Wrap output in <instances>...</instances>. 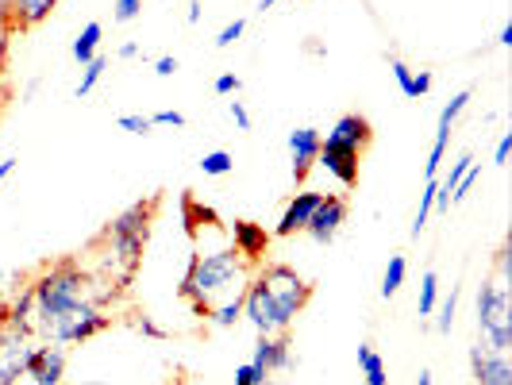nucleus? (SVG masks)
<instances>
[{
	"mask_svg": "<svg viewBox=\"0 0 512 385\" xmlns=\"http://www.w3.org/2000/svg\"><path fill=\"white\" fill-rule=\"evenodd\" d=\"M320 131L316 128H293L289 131V158H293V181H305L308 170L316 166V154H320Z\"/></svg>",
	"mask_w": 512,
	"mask_h": 385,
	"instance_id": "14",
	"label": "nucleus"
},
{
	"mask_svg": "<svg viewBox=\"0 0 512 385\" xmlns=\"http://www.w3.org/2000/svg\"><path fill=\"white\" fill-rule=\"evenodd\" d=\"M320 197H324V193H316V189H305V193H297V197L285 205V212H282V220H278V228H274V235L289 239V235L305 231L308 220H312V212H316V205H320Z\"/></svg>",
	"mask_w": 512,
	"mask_h": 385,
	"instance_id": "15",
	"label": "nucleus"
},
{
	"mask_svg": "<svg viewBox=\"0 0 512 385\" xmlns=\"http://www.w3.org/2000/svg\"><path fill=\"white\" fill-rule=\"evenodd\" d=\"M135 332L147 335V339H158V343L170 335L166 328H162V324H158V320H154V316H147V312H143V316H135Z\"/></svg>",
	"mask_w": 512,
	"mask_h": 385,
	"instance_id": "32",
	"label": "nucleus"
},
{
	"mask_svg": "<svg viewBox=\"0 0 512 385\" xmlns=\"http://www.w3.org/2000/svg\"><path fill=\"white\" fill-rule=\"evenodd\" d=\"M66 385V382H62ZM70 385H108V382H97V378H93V382H70Z\"/></svg>",
	"mask_w": 512,
	"mask_h": 385,
	"instance_id": "47",
	"label": "nucleus"
},
{
	"mask_svg": "<svg viewBox=\"0 0 512 385\" xmlns=\"http://www.w3.org/2000/svg\"><path fill=\"white\" fill-rule=\"evenodd\" d=\"M228 116L239 131H251V112H247V104L243 101H228Z\"/></svg>",
	"mask_w": 512,
	"mask_h": 385,
	"instance_id": "38",
	"label": "nucleus"
},
{
	"mask_svg": "<svg viewBox=\"0 0 512 385\" xmlns=\"http://www.w3.org/2000/svg\"><path fill=\"white\" fill-rule=\"evenodd\" d=\"M201 174L205 178H228L231 170H235V158H231V151H208V154H201Z\"/></svg>",
	"mask_w": 512,
	"mask_h": 385,
	"instance_id": "27",
	"label": "nucleus"
},
{
	"mask_svg": "<svg viewBox=\"0 0 512 385\" xmlns=\"http://www.w3.org/2000/svg\"><path fill=\"white\" fill-rule=\"evenodd\" d=\"M212 89H216V97H239L243 81H239V74H220L212 81Z\"/></svg>",
	"mask_w": 512,
	"mask_h": 385,
	"instance_id": "35",
	"label": "nucleus"
},
{
	"mask_svg": "<svg viewBox=\"0 0 512 385\" xmlns=\"http://www.w3.org/2000/svg\"><path fill=\"white\" fill-rule=\"evenodd\" d=\"M8 31H12V0H0V66H4V47H8Z\"/></svg>",
	"mask_w": 512,
	"mask_h": 385,
	"instance_id": "36",
	"label": "nucleus"
},
{
	"mask_svg": "<svg viewBox=\"0 0 512 385\" xmlns=\"http://www.w3.org/2000/svg\"><path fill=\"white\" fill-rule=\"evenodd\" d=\"M93 285L97 282L85 274L77 258H62L43 274H35L31 278V297H35L31 335H39L43 343L74 347V343H89L93 335L108 332L112 316H104L101 305L112 297V289L97 293Z\"/></svg>",
	"mask_w": 512,
	"mask_h": 385,
	"instance_id": "1",
	"label": "nucleus"
},
{
	"mask_svg": "<svg viewBox=\"0 0 512 385\" xmlns=\"http://www.w3.org/2000/svg\"><path fill=\"white\" fill-rule=\"evenodd\" d=\"M154 212H158V193L143 197L128 205L120 216H112L104 231L97 235V243L108 247V270H112V282L116 289L131 285L139 262H143V251H147V239H151V224H154Z\"/></svg>",
	"mask_w": 512,
	"mask_h": 385,
	"instance_id": "4",
	"label": "nucleus"
},
{
	"mask_svg": "<svg viewBox=\"0 0 512 385\" xmlns=\"http://www.w3.org/2000/svg\"><path fill=\"white\" fill-rule=\"evenodd\" d=\"M251 362H258L266 374H285V370H293V339H289L285 332L258 335Z\"/></svg>",
	"mask_w": 512,
	"mask_h": 385,
	"instance_id": "11",
	"label": "nucleus"
},
{
	"mask_svg": "<svg viewBox=\"0 0 512 385\" xmlns=\"http://www.w3.org/2000/svg\"><path fill=\"white\" fill-rule=\"evenodd\" d=\"M112 8H116V12H112V16H116V24H131V20L143 12V0H116Z\"/></svg>",
	"mask_w": 512,
	"mask_h": 385,
	"instance_id": "34",
	"label": "nucleus"
},
{
	"mask_svg": "<svg viewBox=\"0 0 512 385\" xmlns=\"http://www.w3.org/2000/svg\"><path fill=\"white\" fill-rule=\"evenodd\" d=\"M389 70H393V81H397V89H401V97H409V101H424L428 93H432V85H436V77L428 74V70H412L405 66L401 58H389Z\"/></svg>",
	"mask_w": 512,
	"mask_h": 385,
	"instance_id": "17",
	"label": "nucleus"
},
{
	"mask_svg": "<svg viewBox=\"0 0 512 385\" xmlns=\"http://www.w3.org/2000/svg\"><path fill=\"white\" fill-rule=\"evenodd\" d=\"M478 174H482V166H478V158H474V166H470V170L462 174L459 185H455V205H459V201H466V193L474 189V181H478Z\"/></svg>",
	"mask_w": 512,
	"mask_h": 385,
	"instance_id": "37",
	"label": "nucleus"
},
{
	"mask_svg": "<svg viewBox=\"0 0 512 385\" xmlns=\"http://www.w3.org/2000/svg\"><path fill=\"white\" fill-rule=\"evenodd\" d=\"M459 297H462V289H459V285H451V293H447V297L436 305V312H432V316H436V328L443 335H451V328H455V316H459Z\"/></svg>",
	"mask_w": 512,
	"mask_h": 385,
	"instance_id": "25",
	"label": "nucleus"
},
{
	"mask_svg": "<svg viewBox=\"0 0 512 385\" xmlns=\"http://www.w3.org/2000/svg\"><path fill=\"white\" fill-rule=\"evenodd\" d=\"M116 128L128 131V135H151L154 124H151V116H143V112H124V116L116 120Z\"/></svg>",
	"mask_w": 512,
	"mask_h": 385,
	"instance_id": "30",
	"label": "nucleus"
},
{
	"mask_svg": "<svg viewBox=\"0 0 512 385\" xmlns=\"http://www.w3.org/2000/svg\"><path fill=\"white\" fill-rule=\"evenodd\" d=\"M231 247L243 262H262V255L270 251V231L255 220H235L231 224Z\"/></svg>",
	"mask_w": 512,
	"mask_h": 385,
	"instance_id": "13",
	"label": "nucleus"
},
{
	"mask_svg": "<svg viewBox=\"0 0 512 385\" xmlns=\"http://www.w3.org/2000/svg\"><path fill=\"white\" fill-rule=\"evenodd\" d=\"M104 70H108V58L104 54H97V58H89L85 66H81V81H77V89H74V97L81 101V97H89L97 85H101V77Z\"/></svg>",
	"mask_w": 512,
	"mask_h": 385,
	"instance_id": "22",
	"label": "nucleus"
},
{
	"mask_svg": "<svg viewBox=\"0 0 512 385\" xmlns=\"http://www.w3.org/2000/svg\"><path fill=\"white\" fill-rule=\"evenodd\" d=\"M54 8H58V0H12V27L43 24Z\"/></svg>",
	"mask_w": 512,
	"mask_h": 385,
	"instance_id": "19",
	"label": "nucleus"
},
{
	"mask_svg": "<svg viewBox=\"0 0 512 385\" xmlns=\"http://www.w3.org/2000/svg\"><path fill=\"white\" fill-rule=\"evenodd\" d=\"M470 378L474 385H512L509 355H497L486 347H470Z\"/></svg>",
	"mask_w": 512,
	"mask_h": 385,
	"instance_id": "12",
	"label": "nucleus"
},
{
	"mask_svg": "<svg viewBox=\"0 0 512 385\" xmlns=\"http://www.w3.org/2000/svg\"><path fill=\"white\" fill-rule=\"evenodd\" d=\"M31 335H16L8 328H0V385H16L27 378V362H31Z\"/></svg>",
	"mask_w": 512,
	"mask_h": 385,
	"instance_id": "8",
	"label": "nucleus"
},
{
	"mask_svg": "<svg viewBox=\"0 0 512 385\" xmlns=\"http://www.w3.org/2000/svg\"><path fill=\"white\" fill-rule=\"evenodd\" d=\"M120 58H124V62H131V58H139V43H124V47H120Z\"/></svg>",
	"mask_w": 512,
	"mask_h": 385,
	"instance_id": "44",
	"label": "nucleus"
},
{
	"mask_svg": "<svg viewBox=\"0 0 512 385\" xmlns=\"http://www.w3.org/2000/svg\"><path fill=\"white\" fill-rule=\"evenodd\" d=\"M201 16H205V4H201V0H189V8H185V24L197 27L201 24Z\"/></svg>",
	"mask_w": 512,
	"mask_h": 385,
	"instance_id": "41",
	"label": "nucleus"
},
{
	"mask_svg": "<svg viewBox=\"0 0 512 385\" xmlns=\"http://www.w3.org/2000/svg\"><path fill=\"white\" fill-rule=\"evenodd\" d=\"M154 74H158V77H174V74H178V58H174V54H162V58H154Z\"/></svg>",
	"mask_w": 512,
	"mask_h": 385,
	"instance_id": "40",
	"label": "nucleus"
},
{
	"mask_svg": "<svg viewBox=\"0 0 512 385\" xmlns=\"http://www.w3.org/2000/svg\"><path fill=\"white\" fill-rule=\"evenodd\" d=\"M497 47H501V51H509L512 47V24H501V31H497Z\"/></svg>",
	"mask_w": 512,
	"mask_h": 385,
	"instance_id": "42",
	"label": "nucleus"
},
{
	"mask_svg": "<svg viewBox=\"0 0 512 385\" xmlns=\"http://www.w3.org/2000/svg\"><path fill=\"white\" fill-rule=\"evenodd\" d=\"M405 274H409L405 255H389V266H385V274H382V297L385 301H389V297H397V289L405 285Z\"/></svg>",
	"mask_w": 512,
	"mask_h": 385,
	"instance_id": "24",
	"label": "nucleus"
},
{
	"mask_svg": "<svg viewBox=\"0 0 512 385\" xmlns=\"http://www.w3.org/2000/svg\"><path fill=\"white\" fill-rule=\"evenodd\" d=\"M235 385H274V382H270V374L258 362H243V366H235Z\"/></svg>",
	"mask_w": 512,
	"mask_h": 385,
	"instance_id": "29",
	"label": "nucleus"
},
{
	"mask_svg": "<svg viewBox=\"0 0 512 385\" xmlns=\"http://www.w3.org/2000/svg\"><path fill=\"white\" fill-rule=\"evenodd\" d=\"M312 301V282L285 262H266L243 289V316L258 335L289 332V324Z\"/></svg>",
	"mask_w": 512,
	"mask_h": 385,
	"instance_id": "2",
	"label": "nucleus"
},
{
	"mask_svg": "<svg viewBox=\"0 0 512 385\" xmlns=\"http://www.w3.org/2000/svg\"><path fill=\"white\" fill-rule=\"evenodd\" d=\"M359 370L366 385H389V374H385V359L370 347V343H359Z\"/></svg>",
	"mask_w": 512,
	"mask_h": 385,
	"instance_id": "21",
	"label": "nucleus"
},
{
	"mask_svg": "<svg viewBox=\"0 0 512 385\" xmlns=\"http://www.w3.org/2000/svg\"><path fill=\"white\" fill-rule=\"evenodd\" d=\"M251 262L235 255V247H216V251H193L189 266L178 282V297L189 305L197 320H208L212 308L243 297V289L251 282Z\"/></svg>",
	"mask_w": 512,
	"mask_h": 385,
	"instance_id": "3",
	"label": "nucleus"
},
{
	"mask_svg": "<svg viewBox=\"0 0 512 385\" xmlns=\"http://www.w3.org/2000/svg\"><path fill=\"white\" fill-rule=\"evenodd\" d=\"M328 139L332 143H343V147H355V151H366L370 143H374V124L359 116V112H347V116H339L328 131Z\"/></svg>",
	"mask_w": 512,
	"mask_h": 385,
	"instance_id": "16",
	"label": "nucleus"
},
{
	"mask_svg": "<svg viewBox=\"0 0 512 385\" xmlns=\"http://www.w3.org/2000/svg\"><path fill=\"white\" fill-rule=\"evenodd\" d=\"M31 385H62L66 382V351L58 343H35L31 362H27Z\"/></svg>",
	"mask_w": 512,
	"mask_h": 385,
	"instance_id": "10",
	"label": "nucleus"
},
{
	"mask_svg": "<svg viewBox=\"0 0 512 385\" xmlns=\"http://www.w3.org/2000/svg\"><path fill=\"white\" fill-rule=\"evenodd\" d=\"M181 224H185V231L189 235H201V231H220L224 224H220V212L216 208L201 205L193 193H181Z\"/></svg>",
	"mask_w": 512,
	"mask_h": 385,
	"instance_id": "18",
	"label": "nucleus"
},
{
	"mask_svg": "<svg viewBox=\"0 0 512 385\" xmlns=\"http://www.w3.org/2000/svg\"><path fill=\"white\" fill-rule=\"evenodd\" d=\"M432 212H436V178H428L424 193H420V208H416V216H412V228H409L412 239H420V231L428 228Z\"/></svg>",
	"mask_w": 512,
	"mask_h": 385,
	"instance_id": "23",
	"label": "nucleus"
},
{
	"mask_svg": "<svg viewBox=\"0 0 512 385\" xmlns=\"http://www.w3.org/2000/svg\"><path fill=\"white\" fill-rule=\"evenodd\" d=\"M509 154H512V131H505L497 139V151H493V166H509Z\"/></svg>",
	"mask_w": 512,
	"mask_h": 385,
	"instance_id": "39",
	"label": "nucleus"
},
{
	"mask_svg": "<svg viewBox=\"0 0 512 385\" xmlns=\"http://www.w3.org/2000/svg\"><path fill=\"white\" fill-rule=\"evenodd\" d=\"M343 224H347V201H343V197H335V193H324L305 231H308V239H312V243L328 247L335 235H339Z\"/></svg>",
	"mask_w": 512,
	"mask_h": 385,
	"instance_id": "9",
	"label": "nucleus"
},
{
	"mask_svg": "<svg viewBox=\"0 0 512 385\" xmlns=\"http://www.w3.org/2000/svg\"><path fill=\"white\" fill-rule=\"evenodd\" d=\"M16 166H20L16 158H0V185H4V181L12 178V170H16Z\"/></svg>",
	"mask_w": 512,
	"mask_h": 385,
	"instance_id": "43",
	"label": "nucleus"
},
{
	"mask_svg": "<svg viewBox=\"0 0 512 385\" xmlns=\"http://www.w3.org/2000/svg\"><path fill=\"white\" fill-rule=\"evenodd\" d=\"M316 166H324L339 185L355 189L359 185V166H362V151L355 147H343V143H332V139H320V154H316Z\"/></svg>",
	"mask_w": 512,
	"mask_h": 385,
	"instance_id": "7",
	"label": "nucleus"
},
{
	"mask_svg": "<svg viewBox=\"0 0 512 385\" xmlns=\"http://www.w3.org/2000/svg\"><path fill=\"white\" fill-rule=\"evenodd\" d=\"M101 39H104V27L97 24V20H89V24L77 31L74 47H70V54H74L77 66H85L89 58H97V54H101Z\"/></svg>",
	"mask_w": 512,
	"mask_h": 385,
	"instance_id": "20",
	"label": "nucleus"
},
{
	"mask_svg": "<svg viewBox=\"0 0 512 385\" xmlns=\"http://www.w3.org/2000/svg\"><path fill=\"white\" fill-rule=\"evenodd\" d=\"M478 335L486 351L509 355L512 347V305H509V285L501 278H486L478 289Z\"/></svg>",
	"mask_w": 512,
	"mask_h": 385,
	"instance_id": "5",
	"label": "nucleus"
},
{
	"mask_svg": "<svg viewBox=\"0 0 512 385\" xmlns=\"http://www.w3.org/2000/svg\"><path fill=\"white\" fill-rule=\"evenodd\" d=\"M154 128H185V112H178V108H158L151 116Z\"/></svg>",
	"mask_w": 512,
	"mask_h": 385,
	"instance_id": "33",
	"label": "nucleus"
},
{
	"mask_svg": "<svg viewBox=\"0 0 512 385\" xmlns=\"http://www.w3.org/2000/svg\"><path fill=\"white\" fill-rule=\"evenodd\" d=\"M239 316H243V297H235V301H224V305L212 308L208 324H216V328H235V324H239Z\"/></svg>",
	"mask_w": 512,
	"mask_h": 385,
	"instance_id": "28",
	"label": "nucleus"
},
{
	"mask_svg": "<svg viewBox=\"0 0 512 385\" xmlns=\"http://www.w3.org/2000/svg\"><path fill=\"white\" fill-rule=\"evenodd\" d=\"M436 305H439V274L436 270H424V278H420V301H416L420 320H424V316H432Z\"/></svg>",
	"mask_w": 512,
	"mask_h": 385,
	"instance_id": "26",
	"label": "nucleus"
},
{
	"mask_svg": "<svg viewBox=\"0 0 512 385\" xmlns=\"http://www.w3.org/2000/svg\"><path fill=\"white\" fill-rule=\"evenodd\" d=\"M416 385H432V370H420V382Z\"/></svg>",
	"mask_w": 512,
	"mask_h": 385,
	"instance_id": "46",
	"label": "nucleus"
},
{
	"mask_svg": "<svg viewBox=\"0 0 512 385\" xmlns=\"http://www.w3.org/2000/svg\"><path fill=\"white\" fill-rule=\"evenodd\" d=\"M278 4H282V0H258V12L266 16V12H270V8H278Z\"/></svg>",
	"mask_w": 512,
	"mask_h": 385,
	"instance_id": "45",
	"label": "nucleus"
},
{
	"mask_svg": "<svg viewBox=\"0 0 512 385\" xmlns=\"http://www.w3.org/2000/svg\"><path fill=\"white\" fill-rule=\"evenodd\" d=\"M243 31H247V20L239 16V20H231V24L220 27V35H216V51H228V47H235L239 39H243Z\"/></svg>",
	"mask_w": 512,
	"mask_h": 385,
	"instance_id": "31",
	"label": "nucleus"
},
{
	"mask_svg": "<svg viewBox=\"0 0 512 385\" xmlns=\"http://www.w3.org/2000/svg\"><path fill=\"white\" fill-rule=\"evenodd\" d=\"M470 97H474V93L462 89V93H455L451 101L443 104V112H439V120H436V139H432V151H428V162H424V174H428V178H439V166H443V154H447V143H451V131H455L459 116L466 112Z\"/></svg>",
	"mask_w": 512,
	"mask_h": 385,
	"instance_id": "6",
	"label": "nucleus"
}]
</instances>
